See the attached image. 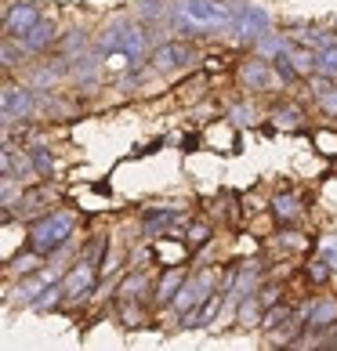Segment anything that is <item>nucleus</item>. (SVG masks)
<instances>
[{
    "label": "nucleus",
    "instance_id": "obj_10",
    "mask_svg": "<svg viewBox=\"0 0 337 351\" xmlns=\"http://www.w3.org/2000/svg\"><path fill=\"white\" fill-rule=\"evenodd\" d=\"M305 315L312 326H330V322H337V301H330V297H323V301H312L305 308Z\"/></svg>",
    "mask_w": 337,
    "mask_h": 351
},
{
    "label": "nucleus",
    "instance_id": "obj_28",
    "mask_svg": "<svg viewBox=\"0 0 337 351\" xmlns=\"http://www.w3.org/2000/svg\"><path fill=\"white\" fill-rule=\"evenodd\" d=\"M33 167H36V174H47V171H51V156H47L40 145L33 149Z\"/></svg>",
    "mask_w": 337,
    "mask_h": 351
},
{
    "label": "nucleus",
    "instance_id": "obj_1",
    "mask_svg": "<svg viewBox=\"0 0 337 351\" xmlns=\"http://www.w3.org/2000/svg\"><path fill=\"white\" fill-rule=\"evenodd\" d=\"M243 8L247 4H236V0H178L171 19L181 29H229L236 25Z\"/></svg>",
    "mask_w": 337,
    "mask_h": 351
},
{
    "label": "nucleus",
    "instance_id": "obj_12",
    "mask_svg": "<svg viewBox=\"0 0 337 351\" xmlns=\"http://www.w3.org/2000/svg\"><path fill=\"white\" fill-rule=\"evenodd\" d=\"M181 286H185V271H181V268H171V271H167V276L160 279V286H156V301H160V304L174 301Z\"/></svg>",
    "mask_w": 337,
    "mask_h": 351
},
{
    "label": "nucleus",
    "instance_id": "obj_29",
    "mask_svg": "<svg viewBox=\"0 0 337 351\" xmlns=\"http://www.w3.org/2000/svg\"><path fill=\"white\" fill-rule=\"evenodd\" d=\"M36 265H40V257H36V250H33V254H25L22 261H15V271H30V268H36Z\"/></svg>",
    "mask_w": 337,
    "mask_h": 351
},
{
    "label": "nucleus",
    "instance_id": "obj_7",
    "mask_svg": "<svg viewBox=\"0 0 337 351\" xmlns=\"http://www.w3.org/2000/svg\"><path fill=\"white\" fill-rule=\"evenodd\" d=\"M189 62H192V51L185 44H160L156 55H152V66H156L160 73L181 69V66H189Z\"/></svg>",
    "mask_w": 337,
    "mask_h": 351
},
{
    "label": "nucleus",
    "instance_id": "obj_23",
    "mask_svg": "<svg viewBox=\"0 0 337 351\" xmlns=\"http://www.w3.org/2000/svg\"><path fill=\"white\" fill-rule=\"evenodd\" d=\"M319 73H327V76L337 73V47H327V51L319 55Z\"/></svg>",
    "mask_w": 337,
    "mask_h": 351
},
{
    "label": "nucleus",
    "instance_id": "obj_4",
    "mask_svg": "<svg viewBox=\"0 0 337 351\" xmlns=\"http://www.w3.org/2000/svg\"><path fill=\"white\" fill-rule=\"evenodd\" d=\"M211 282H214V271H200L196 279H189V282L178 290L174 304H178L181 311H192V308H200V304L207 301V297H211Z\"/></svg>",
    "mask_w": 337,
    "mask_h": 351
},
{
    "label": "nucleus",
    "instance_id": "obj_27",
    "mask_svg": "<svg viewBox=\"0 0 337 351\" xmlns=\"http://www.w3.org/2000/svg\"><path fill=\"white\" fill-rule=\"evenodd\" d=\"M232 123H240V127H247V123H254V109L251 106H232Z\"/></svg>",
    "mask_w": 337,
    "mask_h": 351
},
{
    "label": "nucleus",
    "instance_id": "obj_11",
    "mask_svg": "<svg viewBox=\"0 0 337 351\" xmlns=\"http://www.w3.org/2000/svg\"><path fill=\"white\" fill-rule=\"evenodd\" d=\"M243 84L265 90V87H272V69L265 66L262 58H254V62H247V66H243Z\"/></svg>",
    "mask_w": 337,
    "mask_h": 351
},
{
    "label": "nucleus",
    "instance_id": "obj_18",
    "mask_svg": "<svg viewBox=\"0 0 337 351\" xmlns=\"http://www.w3.org/2000/svg\"><path fill=\"white\" fill-rule=\"evenodd\" d=\"M146 271H135V276H127L124 279V290H120V297H124V301H127V297H138L141 290H146Z\"/></svg>",
    "mask_w": 337,
    "mask_h": 351
},
{
    "label": "nucleus",
    "instance_id": "obj_2",
    "mask_svg": "<svg viewBox=\"0 0 337 351\" xmlns=\"http://www.w3.org/2000/svg\"><path fill=\"white\" fill-rule=\"evenodd\" d=\"M73 225H76V217H73V214H66V210L36 217V221H33V228H30V250H36V254H51V250H58V246L69 239Z\"/></svg>",
    "mask_w": 337,
    "mask_h": 351
},
{
    "label": "nucleus",
    "instance_id": "obj_16",
    "mask_svg": "<svg viewBox=\"0 0 337 351\" xmlns=\"http://www.w3.org/2000/svg\"><path fill=\"white\" fill-rule=\"evenodd\" d=\"M257 308H262V301H257V297L251 293L247 301L240 304V319H236V326H243V330H247V326H257V322H262V319H257Z\"/></svg>",
    "mask_w": 337,
    "mask_h": 351
},
{
    "label": "nucleus",
    "instance_id": "obj_25",
    "mask_svg": "<svg viewBox=\"0 0 337 351\" xmlns=\"http://www.w3.org/2000/svg\"><path fill=\"white\" fill-rule=\"evenodd\" d=\"M316 90H319L323 109H327V112H337V87H330V90H327V84H319Z\"/></svg>",
    "mask_w": 337,
    "mask_h": 351
},
{
    "label": "nucleus",
    "instance_id": "obj_31",
    "mask_svg": "<svg viewBox=\"0 0 337 351\" xmlns=\"http://www.w3.org/2000/svg\"><path fill=\"white\" fill-rule=\"evenodd\" d=\"M138 15H163V8L156 0H146V4H138Z\"/></svg>",
    "mask_w": 337,
    "mask_h": 351
},
{
    "label": "nucleus",
    "instance_id": "obj_32",
    "mask_svg": "<svg viewBox=\"0 0 337 351\" xmlns=\"http://www.w3.org/2000/svg\"><path fill=\"white\" fill-rule=\"evenodd\" d=\"M207 236H211V228H207V225H192V232H189V239H192V243H203Z\"/></svg>",
    "mask_w": 337,
    "mask_h": 351
},
{
    "label": "nucleus",
    "instance_id": "obj_19",
    "mask_svg": "<svg viewBox=\"0 0 337 351\" xmlns=\"http://www.w3.org/2000/svg\"><path fill=\"white\" fill-rule=\"evenodd\" d=\"M290 319V308L287 304H276V308H268V319H262V326L265 330H276L279 322H287Z\"/></svg>",
    "mask_w": 337,
    "mask_h": 351
},
{
    "label": "nucleus",
    "instance_id": "obj_20",
    "mask_svg": "<svg viewBox=\"0 0 337 351\" xmlns=\"http://www.w3.org/2000/svg\"><path fill=\"white\" fill-rule=\"evenodd\" d=\"M171 221H174L171 210H149L146 214V228L149 232H160V225H171Z\"/></svg>",
    "mask_w": 337,
    "mask_h": 351
},
{
    "label": "nucleus",
    "instance_id": "obj_22",
    "mask_svg": "<svg viewBox=\"0 0 337 351\" xmlns=\"http://www.w3.org/2000/svg\"><path fill=\"white\" fill-rule=\"evenodd\" d=\"M276 214H279V217H297V214H301V206H297L294 196H279V199H276Z\"/></svg>",
    "mask_w": 337,
    "mask_h": 351
},
{
    "label": "nucleus",
    "instance_id": "obj_3",
    "mask_svg": "<svg viewBox=\"0 0 337 351\" xmlns=\"http://www.w3.org/2000/svg\"><path fill=\"white\" fill-rule=\"evenodd\" d=\"M98 51L102 55H127L131 62H138L146 55V36L135 22H109L106 33L98 36Z\"/></svg>",
    "mask_w": 337,
    "mask_h": 351
},
{
    "label": "nucleus",
    "instance_id": "obj_5",
    "mask_svg": "<svg viewBox=\"0 0 337 351\" xmlns=\"http://www.w3.org/2000/svg\"><path fill=\"white\" fill-rule=\"evenodd\" d=\"M36 22H40V11H36L33 4H15V8L8 11V19H4V33L25 40V33H30Z\"/></svg>",
    "mask_w": 337,
    "mask_h": 351
},
{
    "label": "nucleus",
    "instance_id": "obj_6",
    "mask_svg": "<svg viewBox=\"0 0 337 351\" xmlns=\"http://www.w3.org/2000/svg\"><path fill=\"white\" fill-rule=\"evenodd\" d=\"M30 112H33V95L25 87L8 84L4 87V123L11 127V123H15V116L22 120V116H30Z\"/></svg>",
    "mask_w": 337,
    "mask_h": 351
},
{
    "label": "nucleus",
    "instance_id": "obj_17",
    "mask_svg": "<svg viewBox=\"0 0 337 351\" xmlns=\"http://www.w3.org/2000/svg\"><path fill=\"white\" fill-rule=\"evenodd\" d=\"M257 44V55H276V51H279V55H283V51H287V40H283V36H276V33H265L262 36V40H254Z\"/></svg>",
    "mask_w": 337,
    "mask_h": 351
},
{
    "label": "nucleus",
    "instance_id": "obj_15",
    "mask_svg": "<svg viewBox=\"0 0 337 351\" xmlns=\"http://www.w3.org/2000/svg\"><path fill=\"white\" fill-rule=\"evenodd\" d=\"M287 58H290V66H294L297 73H316V69H319V55H316V51H305V47H301V51H290Z\"/></svg>",
    "mask_w": 337,
    "mask_h": 351
},
{
    "label": "nucleus",
    "instance_id": "obj_24",
    "mask_svg": "<svg viewBox=\"0 0 337 351\" xmlns=\"http://www.w3.org/2000/svg\"><path fill=\"white\" fill-rule=\"evenodd\" d=\"M22 189H15V174H4V206H15Z\"/></svg>",
    "mask_w": 337,
    "mask_h": 351
},
{
    "label": "nucleus",
    "instance_id": "obj_14",
    "mask_svg": "<svg viewBox=\"0 0 337 351\" xmlns=\"http://www.w3.org/2000/svg\"><path fill=\"white\" fill-rule=\"evenodd\" d=\"M214 308H218V297H207L200 308H192V315H189V319H181V326H185V330H192V326H207V322H211V315H214Z\"/></svg>",
    "mask_w": 337,
    "mask_h": 351
},
{
    "label": "nucleus",
    "instance_id": "obj_26",
    "mask_svg": "<svg viewBox=\"0 0 337 351\" xmlns=\"http://www.w3.org/2000/svg\"><path fill=\"white\" fill-rule=\"evenodd\" d=\"M276 123H283V127H297V123H301V116H297L294 106H283V109H276Z\"/></svg>",
    "mask_w": 337,
    "mask_h": 351
},
{
    "label": "nucleus",
    "instance_id": "obj_13",
    "mask_svg": "<svg viewBox=\"0 0 337 351\" xmlns=\"http://www.w3.org/2000/svg\"><path fill=\"white\" fill-rule=\"evenodd\" d=\"M51 40H55V25H51V22H44V19L36 22L30 33H25V47H30V51H44Z\"/></svg>",
    "mask_w": 337,
    "mask_h": 351
},
{
    "label": "nucleus",
    "instance_id": "obj_9",
    "mask_svg": "<svg viewBox=\"0 0 337 351\" xmlns=\"http://www.w3.org/2000/svg\"><path fill=\"white\" fill-rule=\"evenodd\" d=\"M91 282H95V265L84 261V265H76L69 276L62 279V290H66V297L73 301V297H84V293H87V286H91Z\"/></svg>",
    "mask_w": 337,
    "mask_h": 351
},
{
    "label": "nucleus",
    "instance_id": "obj_21",
    "mask_svg": "<svg viewBox=\"0 0 337 351\" xmlns=\"http://www.w3.org/2000/svg\"><path fill=\"white\" fill-rule=\"evenodd\" d=\"M319 257L327 261L334 271H337V236H327L323 239V246H319Z\"/></svg>",
    "mask_w": 337,
    "mask_h": 351
},
{
    "label": "nucleus",
    "instance_id": "obj_30",
    "mask_svg": "<svg viewBox=\"0 0 337 351\" xmlns=\"http://www.w3.org/2000/svg\"><path fill=\"white\" fill-rule=\"evenodd\" d=\"M102 250H106V239H95V243H91V246H87V257H84V261H91V265H95Z\"/></svg>",
    "mask_w": 337,
    "mask_h": 351
},
{
    "label": "nucleus",
    "instance_id": "obj_8",
    "mask_svg": "<svg viewBox=\"0 0 337 351\" xmlns=\"http://www.w3.org/2000/svg\"><path fill=\"white\" fill-rule=\"evenodd\" d=\"M236 25H240V36H247V40H262L265 33H272L268 29V15L262 8H243Z\"/></svg>",
    "mask_w": 337,
    "mask_h": 351
}]
</instances>
